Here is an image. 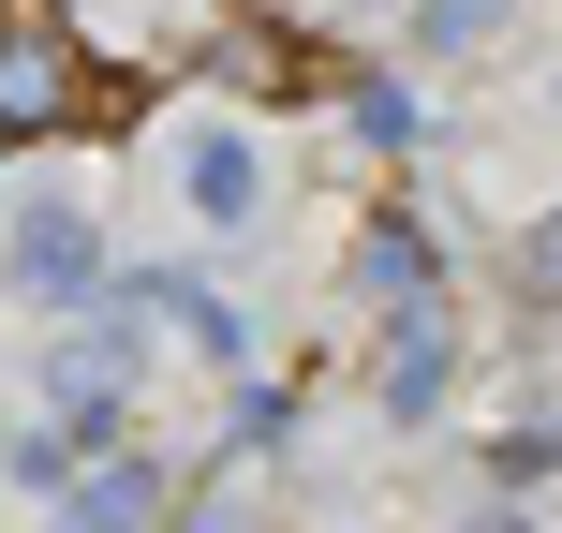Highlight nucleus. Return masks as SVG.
<instances>
[{
  "instance_id": "nucleus-1",
  "label": "nucleus",
  "mask_w": 562,
  "mask_h": 533,
  "mask_svg": "<svg viewBox=\"0 0 562 533\" xmlns=\"http://www.w3.org/2000/svg\"><path fill=\"white\" fill-rule=\"evenodd\" d=\"M119 89L89 75V45H75V15L59 0H0V148H45V134H75V119H104Z\"/></svg>"
},
{
  "instance_id": "nucleus-2",
  "label": "nucleus",
  "mask_w": 562,
  "mask_h": 533,
  "mask_svg": "<svg viewBox=\"0 0 562 533\" xmlns=\"http://www.w3.org/2000/svg\"><path fill=\"white\" fill-rule=\"evenodd\" d=\"M223 89H252V104H326V89H340V45H296L281 15H237L223 30Z\"/></svg>"
}]
</instances>
